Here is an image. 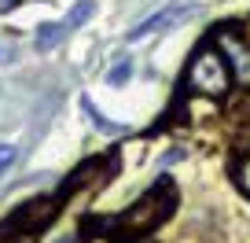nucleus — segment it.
Masks as SVG:
<instances>
[{
    "label": "nucleus",
    "instance_id": "nucleus-1",
    "mask_svg": "<svg viewBox=\"0 0 250 243\" xmlns=\"http://www.w3.org/2000/svg\"><path fill=\"white\" fill-rule=\"evenodd\" d=\"M173 199H177L173 184H169V180H162V184H155L140 203L129 206V210L114 221V228L125 236V240H144V236H151L173 214Z\"/></svg>",
    "mask_w": 250,
    "mask_h": 243
},
{
    "label": "nucleus",
    "instance_id": "nucleus-2",
    "mask_svg": "<svg viewBox=\"0 0 250 243\" xmlns=\"http://www.w3.org/2000/svg\"><path fill=\"white\" fill-rule=\"evenodd\" d=\"M184 85L199 96H225L232 88V70H228L225 55L217 52L213 41L195 48V55L188 59V74H184Z\"/></svg>",
    "mask_w": 250,
    "mask_h": 243
},
{
    "label": "nucleus",
    "instance_id": "nucleus-3",
    "mask_svg": "<svg viewBox=\"0 0 250 243\" xmlns=\"http://www.w3.org/2000/svg\"><path fill=\"white\" fill-rule=\"evenodd\" d=\"M55 214H59V199L55 196H37V199H30V203H22L15 214H11L4 225H0V240H11V236H33V232H41L44 225H52L55 221Z\"/></svg>",
    "mask_w": 250,
    "mask_h": 243
},
{
    "label": "nucleus",
    "instance_id": "nucleus-4",
    "mask_svg": "<svg viewBox=\"0 0 250 243\" xmlns=\"http://www.w3.org/2000/svg\"><path fill=\"white\" fill-rule=\"evenodd\" d=\"M213 44L225 55L228 70H232V81H239V85L250 88V41L243 37L239 30H232V26H221V30L213 33Z\"/></svg>",
    "mask_w": 250,
    "mask_h": 243
},
{
    "label": "nucleus",
    "instance_id": "nucleus-5",
    "mask_svg": "<svg viewBox=\"0 0 250 243\" xmlns=\"http://www.w3.org/2000/svg\"><path fill=\"white\" fill-rule=\"evenodd\" d=\"M195 15H199V4H191V0H180V4H169V8L155 11L151 19L136 22L133 30H129V41L151 37V33H162V30H177V26H184L188 19H195Z\"/></svg>",
    "mask_w": 250,
    "mask_h": 243
},
{
    "label": "nucleus",
    "instance_id": "nucleus-6",
    "mask_svg": "<svg viewBox=\"0 0 250 243\" xmlns=\"http://www.w3.org/2000/svg\"><path fill=\"white\" fill-rule=\"evenodd\" d=\"M66 33H70V30H66V22H44V26H37V52L55 48Z\"/></svg>",
    "mask_w": 250,
    "mask_h": 243
},
{
    "label": "nucleus",
    "instance_id": "nucleus-7",
    "mask_svg": "<svg viewBox=\"0 0 250 243\" xmlns=\"http://www.w3.org/2000/svg\"><path fill=\"white\" fill-rule=\"evenodd\" d=\"M232 180H235V188H239L243 196L250 199V151L235 158V166H232Z\"/></svg>",
    "mask_w": 250,
    "mask_h": 243
},
{
    "label": "nucleus",
    "instance_id": "nucleus-8",
    "mask_svg": "<svg viewBox=\"0 0 250 243\" xmlns=\"http://www.w3.org/2000/svg\"><path fill=\"white\" fill-rule=\"evenodd\" d=\"M92 11H96V4H92V0H81V4H78L74 11H70V15L62 19V22H66V30H74V26L88 22V19H92Z\"/></svg>",
    "mask_w": 250,
    "mask_h": 243
},
{
    "label": "nucleus",
    "instance_id": "nucleus-9",
    "mask_svg": "<svg viewBox=\"0 0 250 243\" xmlns=\"http://www.w3.org/2000/svg\"><path fill=\"white\" fill-rule=\"evenodd\" d=\"M81 107H85L88 114H92V126L100 129V133H122V126H118V122H107V118H103L100 110L92 107V100H81Z\"/></svg>",
    "mask_w": 250,
    "mask_h": 243
},
{
    "label": "nucleus",
    "instance_id": "nucleus-10",
    "mask_svg": "<svg viewBox=\"0 0 250 243\" xmlns=\"http://www.w3.org/2000/svg\"><path fill=\"white\" fill-rule=\"evenodd\" d=\"M15 158H19V151L11 148V144H4V140H0V173H8L11 166H15Z\"/></svg>",
    "mask_w": 250,
    "mask_h": 243
},
{
    "label": "nucleus",
    "instance_id": "nucleus-11",
    "mask_svg": "<svg viewBox=\"0 0 250 243\" xmlns=\"http://www.w3.org/2000/svg\"><path fill=\"white\" fill-rule=\"evenodd\" d=\"M129 70H133V66H129V59H122V63L107 74V81H110V85H125V81H129Z\"/></svg>",
    "mask_w": 250,
    "mask_h": 243
},
{
    "label": "nucleus",
    "instance_id": "nucleus-12",
    "mask_svg": "<svg viewBox=\"0 0 250 243\" xmlns=\"http://www.w3.org/2000/svg\"><path fill=\"white\" fill-rule=\"evenodd\" d=\"M177 158H184V151H169V155H162V166H169V162H177Z\"/></svg>",
    "mask_w": 250,
    "mask_h": 243
},
{
    "label": "nucleus",
    "instance_id": "nucleus-13",
    "mask_svg": "<svg viewBox=\"0 0 250 243\" xmlns=\"http://www.w3.org/2000/svg\"><path fill=\"white\" fill-rule=\"evenodd\" d=\"M0 63H11V48H0Z\"/></svg>",
    "mask_w": 250,
    "mask_h": 243
},
{
    "label": "nucleus",
    "instance_id": "nucleus-14",
    "mask_svg": "<svg viewBox=\"0 0 250 243\" xmlns=\"http://www.w3.org/2000/svg\"><path fill=\"white\" fill-rule=\"evenodd\" d=\"M85 243H107V240H96V236H85Z\"/></svg>",
    "mask_w": 250,
    "mask_h": 243
},
{
    "label": "nucleus",
    "instance_id": "nucleus-15",
    "mask_svg": "<svg viewBox=\"0 0 250 243\" xmlns=\"http://www.w3.org/2000/svg\"><path fill=\"white\" fill-rule=\"evenodd\" d=\"M133 243H155V240H147V236H144V240H133Z\"/></svg>",
    "mask_w": 250,
    "mask_h": 243
},
{
    "label": "nucleus",
    "instance_id": "nucleus-16",
    "mask_svg": "<svg viewBox=\"0 0 250 243\" xmlns=\"http://www.w3.org/2000/svg\"><path fill=\"white\" fill-rule=\"evenodd\" d=\"M243 37H247V41H250V30H247V33H243Z\"/></svg>",
    "mask_w": 250,
    "mask_h": 243
},
{
    "label": "nucleus",
    "instance_id": "nucleus-17",
    "mask_svg": "<svg viewBox=\"0 0 250 243\" xmlns=\"http://www.w3.org/2000/svg\"><path fill=\"white\" fill-rule=\"evenodd\" d=\"M55 243H70V240H55Z\"/></svg>",
    "mask_w": 250,
    "mask_h": 243
}]
</instances>
